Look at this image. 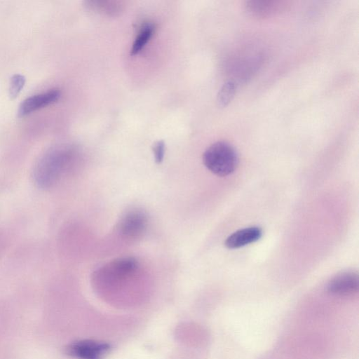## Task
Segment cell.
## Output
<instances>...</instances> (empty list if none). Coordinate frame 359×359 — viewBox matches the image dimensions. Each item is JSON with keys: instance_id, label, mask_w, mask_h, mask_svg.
Returning a JSON list of instances; mask_svg holds the SVG:
<instances>
[{"instance_id": "obj_4", "label": "cell", "mask_w": 359, "mask_h": 359, "mask_svg": "<svg viewBox=\"0 0 359 359\" xmlns=\"http://www.w3.org/2000/svg\"><path fill=\"white\" fill-rule=\"evenodd\" d=\"M148 219L142 210H133L126 212L118 224L120 233L127 238H137L146 231Z\"/></svg>"}, {"instance_id": "obj_11", "label": "cell", "mask_w": 359, "mask_h": 359, "mask_svg": "<svg viewBox=\"0 0 359 359\" xmlns=\"http://www.w3.org/2000/svg\"><path fill=\"white\" fill-rule=\"evenodd\" d=\"M25 83V78L21 74H15L12 76L9 86V95L11 98H15Z\"/></svg>"}, {"instance_id": "obj_12", "label": "cell", "mask_w": 359, "mask_h": 359, "mask_svg": "<svg viewBox=\"0 0 359 359\" xmlns=\"http://www.w3.org/2000/svg\"><path fill=\"white\" fill-rule=\"evenodd\" d=\"M165 143L163 140L156 141L152 146V151L156 163H161L165 155Z\"/></svg>"}, {"instance_id": "obj_7", "label": "cell", "mask_w": 359, "mask_h": 359, "mask_svg": "<svg viewBox=\"0 0 359 359\" xmlns=\"http://www.w3.org/2000/svg\"><path fill=\"white\" fill-rule=\"evenodd\" d=\"M262 235V230L258 226H250L239 229L231 234L225 241V245L230 249L243 247L258 241Z\"/></svg>"}, {"instance_id": "obj_5", "label": "cell", "mask_w": 359, "mask_h": 359, "mask_svg": "<svg viewBox=\"0 0 359 359\" xmlns=\"http://www.w3.org/2000/svg\"><path fill=\"white\" fill-rule=\"evenodd\" d=\"M327 291L335 295H349L358 290V276L353 271L341 272L327 283Z\"/></svg>"}, {"instance_id": "obj_10", "label": "cell", "mask_w": 359, "mask_h": 359, "mask_svg": "<svg viewBox=\"0 0 359 359\" xmlns=\"http://www.w3.org/2000/svg\"><path fill=\"white\" fill-rule=\"evenodd\" d=\"M236 93V85L232 81H228L223 85L217 95L218 104L222 107L226 106L233 99Z\"/></svg>"}, {"instance_id": "obj_1", "label": "cell", "mask_w": 359, "mask_h": 359, "mask_svg": "<svg viewBox=\"0 0 359 359\" xmlns=\"http://www.w3.org/2000/svg\"><path fill=\"white\" fill-rule=\"evenodd\" d=\"M72 151L57 146L46 151L36 161L33 171L35 184L41 189L53 187L69 166Z\"/></svg>"}, {"instance_id": "obj_9", "label": "cell", "mask_w": 359, "mask_h": 359, "mask_svg": "<svg viewBox=\"0 0 359 359\" xmlns=\"http://www.w3.org/2000/svg\"><path fill=\"white\" fill-rule=\"evenodd\" d=\"M154 27L151 24H147L142 27L135 38L130 50L131 55L140 53L151 37Z\"/></svg>"}, {"instance_id": "obj_6", "label": "cell", "mask_w": 359, "mask_h": 359, "mask_svg": "<svg viewBox=\"0 0 359 359\" xmlns=\"http://www.w3.org/2000/svg\"><path fill=\"white\" fill-rule=\"evenodd\" d=\"M60 95V91L58 89H51L45 93L30 96L20 104L18 116H26L39 109L51 104L59 100Z\"/></svg>"}, {"instance_id": "obj_3", "label": "cell", "mask_w": 359, "mask_h": 359, "mask_svg": "<svg viewBox=\"0 0 359 359\" xmlns=\"http://www.w3.org/2000/svg\"><path fill=\"white\" fill-rule=\"evenodd\" d=\"M109 350L110 345L107 343L84 339L69 344L65 353L77 359H102Z\"/></svg>"}, {"instance_id": "obj_2", "label": "cell", "mask_w": 359, "mask_h": 359, "mask_svg": "<svg viewBox=\"0 0 359 359\" xmlns=\"http://www.w3.org/2000/svg\"><path fill=\"white\" fill-rule=\"evenodd\" d=\"M203 162L210 172L224 177L235 171L238 163V156L231 144L218 141L205 149L203 154Z\"/></svg>"}, {"instance_id": "obj_8", "label": "cell", "mask_w": 359, "mask_h": 359, "mask_svg": "<svg viewBox=\"0 0 359 359\" xmlns=\"http://www.w3.org/2000/svg\"><path fill=\"white\" fill-rule=\"evenodd\" d=\"M138 268L137 261L131 257L118 258L105 266L103 269L110 276L123 278L135 273Z\"/></svg>"}]
</instances>
